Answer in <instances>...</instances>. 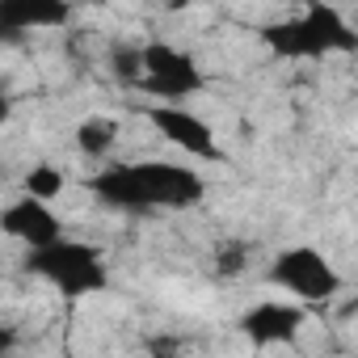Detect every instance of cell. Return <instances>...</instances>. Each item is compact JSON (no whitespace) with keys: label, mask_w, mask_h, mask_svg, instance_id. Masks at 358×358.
<instances>
[{"label":"cell","mask_w":358,"mask_h":358,"mask_svg":"<svg viewBox=\"0 0 358 358\" xmlns=\"http://www.w3.org/2000/svg\"><path fill=\"white\" fill-rule=\"evenodd\" d=\"M245 266H249V249L241 241H220V249H215V274L220 278H236V274H245Z\"/></svg>","instance_id":"4fadbf2b"},{"label":"cell","mask_w":358,"mask_h":358,"mask_svg":"<svg viewBox=\"0 0 358 358\" xmlns=\"http://www.w3.org/2000/svg\"><path fill=\"white\" fill-rule=\"evenodd\" d=\"M262 43L278 59H329V55H354L358 30L333 5H308L303 13L270 22L262 30Z\"/></svg>","instance_id":"7a4b0ae2"},{"label":"cell","mask_w":358,"mask_h":358,"mask_svg":"<svg viewBox=\"0 0 358 358\" xmlns=\"http://www.w3.org/2000/svg\"><path fill=\"white\" fill-rule=\"evenodd\" d=\"M308 324V308L295 299H257L241 312L236 329L249 345L270 350V345H291L299 337V329Z\"/></svg>","instance_id":"52a82bcc"},{"label":"cell","mask_w":358,"mask_h":358,"mask_svg":"<svg viewBox=\"0 0 358 358\" xmlns=\"http://www.w3.org/2000/svg\"><path fill=\"white\" fill-rule=\"evenodd\" d=\"M110 76L127 89H139V80H143V43H114L110 47Z\"/></svg>","instance_id":"8fae6325"},{"label":"cell","mask_w":358,"mask_h":358,"mask_svg":"<svg viewBox=\"0 0 358 358\" xmlns=\"http://www.w3.org/2000/svg\"><path fill=\"white\" fill-rule=\"evenodd\" d=\"M143 118H148V127H152L169 148H177L182 156H190V160H207V164H220V160H224V148H220L215 127H211L203 114H194L190 106L148 101V106H143Z\"/></svg>","instance_id":"8992f818"},{"label":"cell","mask_w":358,"mask_h":358,"mask_svg":"<svg viewBox=\"0 0 358 358\" xmlns=\"http://www.w3.org/2000/svg\"><path fill=\"white\" fill-rule=\"evenodd\" d=\"M26 194L38 199V203H55V199L64 194V173H59L55 164H34V169L26 173Z\"/></svg>","instance_id":"7c38bea8"},{"label":"cell","mask_w":358,"mask_h":358,"mask_svg":"<svg viewBox=\"0 0 358 358\" xmlns=\"http://www.w3.org/2000/svg\"><path fill=\"white\" fill-rule=\"evenodd\" d=\"M0 228H5V236L22 241L26 253L47 249V245H55V241L68 236V232H64V220L51 211V203H38V199H30V194H22L17 203H9L5 211H0Z\"/></svg>","instance_id":"ba28073f"},{"label":"cell","mask_w":358,"mask_h":358,"mask_svg":"<svg viewBox=\"0 0 358 358\" xmlns=\"http://www.w3.org/2000/svg\"><path fill=\"white\" fill-rule=\"evenodd\" d=\"M270 282L287 291V299L312 308H329L341 295V274L337 266L316 249V245H287L270 257Z\"/></svg>","instance_id":"277c9868"},{"label":"cell","mask_w":358,"mask_h":358,"mask_svg":"<svg viewBox=\"0 0 358 358\" xmlns=\"http://www.w3.org/2000/svg\"><path fill=\"white\" fill-rule=\"evenodd\" d=\"M118 135H122V127H118V118H110V114H89V118H80L76 131H72L76 152L89 156V160H106V156L118 148Z\"/></svg>","instance_id":"30bf717a"},{"label":"cell","mask_w":358,"mask_h":358,"mask_svg":"<svg viewBox=\"0 0 358 358\" xmlns=\"http://www.w3.org/2000/svg\"><path fill=\"white\" fill-rule=\"evenodd\" d=\"M22 266H26V274L43 278L64 299H89V295H101L110 287V266H106L101 249L89 241H76V236H64L47 249L26 253Z\"/></svg>","instance_id":"3957f363"},{"label":"cell","mask_w":358,"mask_h":358,"mask_svg":"<svg viewBox=\"0 0 358 358\" xmlns=\"http://www.w3.org/2000/svg\"><path fill=\"white\" fill-rule=\"evenodd\" d=\"M203 89H207V72L199 68V59L186 47H177L169 38H148L143 43L139 93H148L152 101H164V106H186Z\"/></svg>","instance_id":"5b68a950"},{"label":"cell","mask_w":358,"mask_h":358,"mask_svg":"<svg viewBox=\"0 0 358 358\" xmlns=\"http://www.w3.org/2000/svg\"><path fill=\"white\" fill-rule=\"evenodd\" d=\"M89 194L110 211L148 215V211H186L203 203L207 182L199 169L177 160H118L89 177Z\"/></svg>","instance_id":"6da1fadb"},{"label":"cell","mask_w":358,"mask_h":358,"mask_svg":"<svg viewBox=\"0 0 358 358\" xmlns=\"http://www.w3.org/2000/svg\"><path fill=\"white\" fill-rule=\"evenodd\" d=\"M68 17H72L68 5H47V0H9V5H0V26L9 34L68 26Z\"/></svg>","instance_id":"9c48e42d"}]
</instances>
